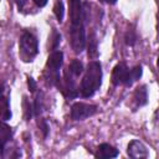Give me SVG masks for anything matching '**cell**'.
I'll return each mask as SVG.
<instances>
[{
  "mask_svg": "<svg viewBox=\"0 0 159 159\" xmlns=\"http://www.w3.org/2000/svg\"><path fill=\"white\" fill-rule=\"evenodd\" d=\"M101 2H104V4H108V5H114L118 0H99Z\"/></svg>",
  "mask_w": 159,
  "mask_h": 159,
  "instance_id": "cell-24",
  "label": "cell"
},
{
  "mask_svg": "<svg viewBox=\"0 0 159 159\" xmlns=\"http://www.w3.org/2000/svg\"><path fill=\"white\" fill-rule=\"evenodd\" d=\"M32 1L37 7H45L48 2V0H32Z\"/></svg>",
  "mask_w": 159,
  "mask_h": 159,
  "instance_id": "cell-23",
  "label": "cell"
},
{
  "mask_svg": "<svg viewBox=\"0 0 159 159\" xmlns=\"http://www.w3.org/2000/svg\"><path fill=\"white\" fill-rule=\"evenodd\" d=\"M143 75V66L142 65H135L134 67L129 68L125 62H118L111 75V82L113 86H124V87H130L134 82L140 80Z\"/></svg>",
  "mask_w": 159,
  "mask_h": 159,
  "instance_id": "cell-3",
  "label": "cell"
},
{
  "mask_svg": "<svg viewBox=\"0 0 159 159\" xmlns=\"http://www.w3.org/2000/svg\"><path fill=\"white\" fill-rule=\"evenodd\" d=\"M157 67H158V70H159V56H158V58H157Z\"/></svg>",
  "mask_w": 159,
  "mask_h": 159,
  "instance_id": "cell-25",
  "label": "cell"
},
{
  "mask_svg": "<svg viewBox=\"0 0 159 159\" xmlns=\"http://www.w3.org/2000/svg\"><path fill=\"white\" fill-rule=\"evenodd\" d=\"M62 65H63V52L60 50L51 51L43 70V80L48 87H53V86L57 87V84L60 83L62 78L60 75V70Z\"/></svg>",
  "mask_w": 159,
  "mask_h": 159,
  "instance_id": "cell-4",
  "label": "cell"
},
{
  "mask_svg": "<svg viewBox=\"0 0 159 159\" xmlns=\"http://www.w3.org/2000/svg\"><path fill=\"white\" fill-rule=\"evenodd\" d=\"M53 14L57 19V21L61 24L63 21V17H65V6H63V2L62 0H56L55 1V5H53Z\"/></svg>",
  "mask_w": 159,
  "mask_h": 159,
  "instance_id": "cell-19",
  "label": "cell"
},
{
  "mask_svg": "<svg viewBox=\"0 0 159 159\" xmlns=\"http://www.w3.org/2000/svg\"><path fill=\"white\" fill-rule=\"evenodd\" d=\"M127 155L132 159H140V158H148L149 150L145 147L143 142L139 139H132L127 145Z\"/></svg>",
  "mask_w": 159,
  "mask_h": 159,
  "instance_id": "cell-8",
  "label": "cell"
},
{
  "mask_svg": "<svg viewBox=\"0 0 159 159\" xmlns=\"http://www.w3.org/2000/svg\"><path fill=\"white\" fill-rule=\"evenodd\" d=\"M98 112L97 104L91 103H83V102H75L71 106L70 116L73 120H84L92 116H94Z\"/></svg>",
  "mask_w": 159,
  "mask_h": 159,
  "instance_id": "cell-7",
  "label": "cell"
},
{
  "mask_svg": "<svg viewBox=\"0 0 159 159\" xmlns=\"http://www.w3.org/2000/svg\"><path fill=\"white\" fill-rule=\"evenodd\" d=\"M43 94H42V92H37L36 94H35V98H34V101H32V104H34V116H35V118L36 117H40L41 114H42V111H43Z\"/></svg>",
  "mask_w": 159,
  "mask_h": 159,
  "instance_id": "cell-15",
  "label": "cell"
},
{
  "mask_svg": "<svg viewBox=\"0 0 159 159\" xmlns=\"http://www.w3.org/2000/svg\"><path fill=\"white\" fill-rule=\"evenodd\" d=\"M27 88L31 93H35L37 91V82L31 76H27Z\"/></svg>",
  "mask_w": 159,
  "mask_h": 159,
  "instance_id": "cell-21",
  "label": "cell"
},
{
  "mask_svg": "<svg viewBox=\"0 0 159 159\" xmlns=\"http://www.w3.org/2000/svg\"><path fill=\"white\" fill-rule=\"evenodd\" d=\"M60 43H61V34L56 29H52V32L48 36V50L56 51Z\"/></svg>",
  "mask_w": 159,
  "mask_h": 159,
  "instance_id": "cell-16",
  "label": "cell"
},
{
  "mask_svg": "<svg viewBox=\"0 0 159 159\" xmlns=\"http://www.w3.org/2000/svg\"><path fill=\"white\" fill-rule=\"evenodd\" d=\"M118 154H119L118 149L114 148L113 145H111L108 143H101L97 147V150L94 153V157L96 158H99V159H111V158L118 157Z\"/></svg>",
  "mask_w": 159,
  "mask_h": 159,
  "instance_id": "cell-10",
  "label": "cell"
},
{
  "mask_svg": "<svg viewBox=\"0 0 159 159\" xmlns=\"http://www.w3.org/2000/svg\"><path fill=\"white\" fill-rule=\"evenodd\" d=\"M68 16H70V43L72 50L76 53L83 52L87 46L84 24L88 21L89 4L87 1L82 2L81 0H68Z\"/></svg>",
  "mask_w": 159,
  "mask_h": 159,
  "instance_id": "cell-1",
  "label": "cell"
},
{
  "mask_svg": "<svg viewBox=\"0 0 159 159\" xmlns=\"http://www.w3.org/2000/svg\"><path fill=\"white\" fill-rule=\"evenodd\" d=\"M87 52H88V57L91 60H97V57H98V40H97V36H96L94 31L89 32V35H88Z\"/></svg>",
  "mask_w": 159,
  "mask_h": 159,
  "instance_id": "cell-12",
  "label": "cell"
},
{
  "mask_svg": "<svg viewBox=\"0 0 159 159\" xmlns=\"http://www.w3.org/2000/svg\"><path fill=\"white\" fill-rule=\"evenodd\" d=\"M1 120L6 122L9 119H11L12 113H11V108H10V97L6 96L5 93L1 94Z\"/></svg>",
  "mask_w": 159,
  "mask_h": 159,
  "instance_id": "cell-13",
  "label": "cell"
},
{
  "mask_svg": "<svg viewBox=\"0 0 159 159\" xmlns=\"http://www.w3.org/2000/svg\"><path fill=\"white\" fill-rule=\"evenodd\" d=\"M103 78L102 65L97 60H92L88 62L84 68L83 77L80 83V96L82 98H91L94 93L101 88Z\"/></svg>",
  "mask_w": 159,
  "mask_h": 159,
  "instance_id": "cell-2",
  "label": "cell"
},
{
  "mask_svg": "<svg viewBox=\"0 0 159 159\" xmlns=\"http://www.w3.org/2000/svg\"><path fill=\"white\" fill-rule=\"evenodd\" d=\"M36 119H37V127H39V129H40V132L42 134V138L46 139L47 135H48V133H50V127H48L47 120L45 118H42L41 116L40 117H36Z\"/></svg>",
  "mask_w": 159,
  "mask_h": 159,
  "instance_id": "cell-20",
  "label": "cell"
},
{
  "mask_svg": "<svg viewBox=\"0 0 159 159\" xmlns=\"http://www.w3.org/2000/svg\"><path fill=\"white\" fill-rule=\"evenodd\" d=\"M12 134H14L12 128H11L9 124H6L4 120H1V127H0V135H1V155H2V153H4L5 149H6V144L12 140Z\"/></svg>",
  "mask_w": 159,
  "mask_h": 159,
  "instance_id": "cell-11",
  "label": "cell"
},
{
  "mask_svg": "<svg viewBox=\"0 0 159 159\" xmlns=\"http://www.w3.org/2000/svg\"><path fill=\"white\" fill-rule=\"evenodd\" d=\"M22 108H24V117L26 120H30L32 117H35L34 116V104H32V102H30L27 99L26 96L22 97Z\"/></svg>",
  "mask_w": 159,
  "mask_h": 159,
  "instance_id": "cell-17",
  "label": "cell"
},
{
  "mask_svg": "<svg viewBox=\"0 0 159 159\" xmlns=\"http://www.w3.org/2000/svg\"><path fill=\"white\" fill-rule=\"evenodd\" d=\"M39 55V39L31 30H24L19 39V57L22 62L29 63Z\"/></svg>",
  "mask_w": 159,
  "mask_h": 159,
  "instance_id": "cell-5",
  "label": "cell"
},
{
  "mask_svg": "<svg viewBox=\"0 0 159 159\" xmlns=\"http://www.w3.org/2000/svg\"><path fill=\"white\" fill-rule=\"evenodd\" d=\"M137 40H138V36H137L135 29L133 26L128 27V30L124 34V42H125V45L127 46H134Z\"/></svg>",
  "mask_w": 159,
  "mask_h": 159,
  "instance_id": "cell-18",
  "label": "cell"
},
{
  "mask_svg": "<svg viewBox=\"0 0 159 159\" xmlns=\"http://www.w3.org/2000/svg\"><path fill=\"white\" fill-rule=\"evenodd\" d=\"M148 86L147 84H139L135 87L133 96H132V111L135 112L139 108L148 104Z\"/></svg>",
  "mask_w": 159,
  "mask_h": 159,
  "instance_id": "cell-9",
  "label": "cell"
},
{
  "mask_svg": "<svg viewBox=\"0 0 159 159\" xmlns=\"http://www.w3.org/2000/svg\"><path fill=\"white\" fill-rule=\"evenodd\" d=\"M76 77L66 68L63 71V76L57 84L58 91L67 98V99H75L80 96V87L76 84Z\"/></svg>",
  "mask_w": 159,
  "mask_h": 159,
  "instance_id": "cell-6",
  "label": "cell"
},
{
  "mask_svg": "<svg viewBox=\"0 0 159 159\" xmlns=\"http://www.w3.org/2000/svg\"><path fill=\"white\" fill-rule=\"evenodd\" d=\"M67 70H68L76 78L80 77V76L84 72V67H83L82 61H80V60H77V58H73V60L70 62V65L67 66Z\"/></svg>",
  "mask_w": 159,
  "mask_h": 159,
  "instance_id": "cell-14",
  "label": "cell"
},
{
  "mask_svg": "<svg viewBox=\"0 0 159 159\" xmlns=\"http://www.w3.org/2000/svg\"><path fill=\"white\" fill-rule=\"evenodd\" d=\"M27 1H29V0H14V2L16 4L19 11H22V10H24V7H25V5L27 4Z\"/></svg>",
  "mask_w": 159,
  "mask_h": 159,
  "instance_id": "cell-22",
  "label": "cell"
}]
</instances>
